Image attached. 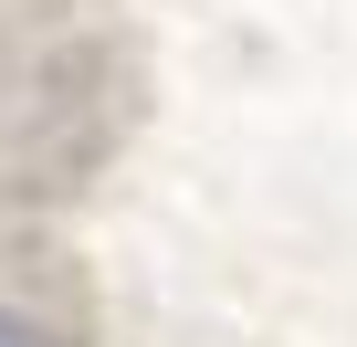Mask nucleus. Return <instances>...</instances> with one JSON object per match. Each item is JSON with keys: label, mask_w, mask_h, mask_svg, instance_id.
Returning a JSON list of instances; mask_svg holds the SVG:
<instances>
[{"label": "nucleus", "mask_w": 357, "mask_h": 347, "mask_svg": "<svg viewBox=\"0 0 357 347\" xmlns=\"http://www.w3.org/2000/svg\"><path fill=\"white\" fill-rule=\"evenodd\" d=\"M0 347H53L43 326H22V316H0Z\"/></svg>", "instance_id": "f257e3e1"}]
</instances>
